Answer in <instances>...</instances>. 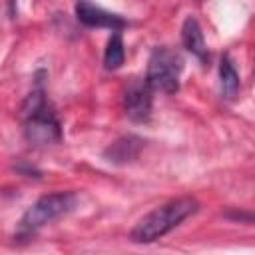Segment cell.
Instances as JSON below:
<instances>
[{
  "instance_id": "1",
  "label": "cell",
  "mask_w": 255,
  "mask_h": 255,
  "mask_svg": "<svg viewBox=\"0 0 255 255\" xmlns=\"http://www.w3.org/2000/svg\"><path fill=\"white\" fill-rule=\"evenodd\" d=\"M197 209H199V203L195 197L185 195V197L171 199V201L155 207L147 215H143L131 229L129 237L135 243H151V241L163 237L165 233H169L171 229H175L183 219L193 215Z\"/></svg>"
},
{
  "instance_id": "2",
  "label": "cell",
  "mask_w": 255,
  "mask_h": 255,
  "mask_svg": "<svg viewBox=\"0 0 255 255\" xmlns=\"http://www.w3.org/2000/svg\"><path fill=\"white\" fill-rule=\"evenodd\" d=\"M26 137L36 145H52L62 139V129L56 114L46 102L44 90L36 88L22 106Z\"/></svg>"
},
{
  "instance_id": "3",
  "label": "cell",
  "mask_w": 255,
  "mask_h": 255,
  "mask_svg": "<svg viewBox=\"0 0 255 255\" xmlns=\"http://www.w3.org/2000/svg\"><path fill=\"white\" fill-rule=\"evenodd\" d=\"M181 70H183L181 56L167 46H157V48H153V52L147 60L145 82L155 92L175 94L179 90Z\"/></svg>"
},
{
  "instance_id": "4",
  "label": "cell",
  "mask_w": 255,
  "mask_h": 255,
  "mask_svg": "<svg viewBox=\"0 0 255 255\" xmlns=\"http://www.w3.org/2000/svg\"><path fill=\"white\" fill-rule=\"evenodd\" d=\"M76 203H78V197L74 191H54V193L42 195L36 203H32L26 209L20 221V229L26 233H34L40 227L70 213L76 207Z\"/></svg>"
},
{
  "instance_id": "5",
  "label": "cell",
  "mask_w": 255,
  "mask_h": 255,
  "mask_svg": "<svg viewBox=\"0 0 255 255\" xmlns=\"http://www.w3.org/2000/svg\"><path fill=\"white\" fill-rule=\"evenodd\" d=\"M151 88L147 86L145 78H133L124 88V112L133 122H145L151 116Z\"/></svg>"
},
{
  "instance_id": "6",
  "label": "cell",
  "mask_w": 255,
  "mask_h": 255,
  "mask_svg": "<svg viewBox=\"0 0 255 255\" xmlns=\"http://www.w3.org/2000/svg\"><path fill=\"white\" fill-rule=\"evenodd\" d=\"M74 10H76L78 20L88 28H108V30L118 32L120 28L126 26V20L120 14L108 12L102 6L92 4V2H78Z\"/></svg>"
},
{
  "instance_id": "7",
  "label": "cell",
  "mask_w": 255,
  "mask_h": 255,
  "mask_svg": "<svg viewBox=\"0 0 255 255\" xmlns=\"http://www.w3.org/2000/svg\"><path fill=\"white\" fill-rule=\"evenodd\" d=\"M181 42H183L185 50L191 52V54H193L197 60H201L203 64L209 60L201 26H199V22H197L193 16H187L185 22H183V26H181Z\"/></svg>"
},
{
  "instance_id": "8",
  "label": "cell",
  "mask_w": 255,
  "mask_h": 255,
  "mask_svg": "<svg viewBox=\"0 0 255 255\" xmlns=\"http://www.w3.org/2000/svg\"><path fill=\"white\" fill-rule=\"evenodd\" d=\"M143 141L139 137H133V135H128V137H122L118 139L116 143H112L108 149H106V157L108 161H114V163H126V161H131L137 157L139 149H141Z\"/></svg>"
},
{
  "instance_id": "9",
  "label": "cell",
  "mask_w": 255,
  "mask_h": 255,
  "mask_svg": "<svg viewBox=\"0 0 255 255\" xmlns=\"http://www.w3.org/2000/svg\"><path fill=\"white\" fill-rule=\"evenodd\" d=\"M126 52H124V40L120 32H114L106 44V52H104V66L108 70H118L124 64Z\"/></svg>"
},
{
  "instance_id": "10",
  "label": "cell",
  "mask_w": 255,
  "mask_h": 255,
  "mask_svg": "<svg viewBox=\"0 0 255 255\" xmlns=\"http://www.w3.org/2000/svg\"><path fill=\"white\" fill-rule=\"evenodd\" d=\"M219 84H221V92L225 98H235L239 92V76L233 68V64L229 62V58H223L219 64Z\"/></svg>"
}]
</instances>
